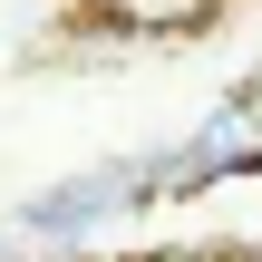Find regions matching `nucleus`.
I'll return each instance as SVG.
<instances>
[{
	"instance_id": "f257e3e1",
	"label": "nucleus",
	"mask_w": 262,
	"mask_h": 262,
	"mask_svg": "<svg viewBox=\"0 0 262 262\" xmlns=\"http://www.w3.org/2000/svg\"><path fill=\"white\" fill-rule=\"evenodd\" d=\"M224 165H262V97H224V117L175 156V185H214Z\"/></svg>"
},
{
	"instance_id": "f03ea898",
	"label": "nucleus",
	"mask_w": 262,
	"mask_h": 262,
	"mask_svg": "<svg viewBox=\"0 0 262 262\" xmlns=\"http://www.w3.org/2000/svg\"><path fill=\"white\" fill-rule=\"evenodd\" d=\"M107 19H126V29H204L214 0H107Z\"/></svg>"
}]
</instances>
